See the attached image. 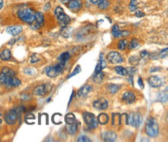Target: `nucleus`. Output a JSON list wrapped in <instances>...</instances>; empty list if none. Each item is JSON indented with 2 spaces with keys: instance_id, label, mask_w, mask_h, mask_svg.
<instances>
[{
  "instance_id": "1",
  "label": "nucleus",
  "mask_w": 168,
  "mask_h": 142,
  "mask_svg": "<svg viewBox=\"0 0 168 142\" xmlns=\"http://www.w3.org/2000/svg\"><path fill=\"white\" fill-rule=\"evenodd\" d=\"M0 83L6 87H17L20 85L21 82L16 78L15 71L8 67H5L0 74Z\"/></svg>"
},
{
  "instance_id": "2",
  "label": "nucleus",
  "mask_w": 168,
  "mask_h": 142,
  "mask_svg": "<svg viewBox=\"0 0 168 142\" xmlns=\"http://www.w3.org/2000/svg\"><path fill=\"white\" fill-rule=\"evenodd\" d=\"M18 16L22 21L25 22L26 24H33L35 21L36 13L32 9H22L18 12Z\"/></svg>"
},
{
  "instance_id": "3",
  "label": "nucleus",
  "mask_w": 168,
  "mask_h": 142,
  "mask_svg": "<svg viewBox=\"0 0 168 142\" xmlns=\"http://www.w3.org/2000/svg\"><path fill=\"white\" fill-rule=\"evenodd\" d=\"M146 133L151 138H155L159 134L158 123L153 117H149L146 123Z\"/></svg>"
},
{
  "instance_id": "4",
  "label": "nucleus",
  "mask_w": 168,
  "mask_h": 142,
  "mask_svg": "<svg viewBox=\"0 0 168 142\" xmlns=\"http://www.w3.org/2000/svg\"><path fill=\"white\" fill-rule=\"evenodd\" d=\"M54 13H55L56 17L58 18L61 26H62V27H66V26H68V24H70V17L68 16L66 13H64V9H63L61 7H57V8L55 9Z\"/></svg>"
},
{
  "instance_id": "5",
  "label": "nucleus",
  "mask_w": 168,
  "mask_h": 142,
  "mask_svg": "<svg viewBox=\"0 0 168 142\" xmlns=\"http://www.w3.org/2000/svg\"><path fill=\"white\" fill-rule=\"evenodd\" d=\"M64 68V64L60 63L53 66H49L46 68V74L50 78H55L62 72Z\"/></svg>"
},
{
  "instance_id": "6",
  "label": "nucleus",
  "mask_w": 168,
  "mask_h": 142,
  "mask_svg": "<svg viewBox=\"0 0 168 142\" xmlns=\"http://www.w3.org/2000/svg\"><path fill=\"white\" fill-rule=\"evenodd\" d=\"M83 118L86 125L91 129L96 128L98 126V122L96 120L95 116L92 113H85L83 114Z\"/></svg>"
},
{
  "instance_id": "7",
  "label": "nucleus",
  "mask_w": 168,
  "mask_h": 142,
  "mask_svg": "<svg viewBox=\"0 0 168 142\" xmlns=\"http://www.w3.org/2000/svg\"><path fill=\"white\" fill-rule=\"evenodd\" d=\"M143 123V117L139 113H132L129 116V124L134 127H139Z\"/></svg>"
},
{
  "instance_id": "8",
  "label": "nucleus",
  "mask_w": 168,
  "mask_h": 142,
  "mask_svg": "<svg viewBox=\"0 0 168 142\" xmlns=\"http://www.w3.org/2000/svg\"><path fill=\"white\" fill-rule=\"evenodd\" d=\"M18 119V114L16 110H11L7 113L5 116V121L9 125H13L15 124L16 122Z\"/></svg>"
},
{
  "instance_id": "9",
  "label": "nucleus",
  "mask_w": 168,
  "mask_h": 142,
  "mask_svg": "<svg viewBox=\"0 0 168 142\" xmlns=\"http://www.w3.org/2000/svg\"><path fill=\"white\" fill-rule=\"evenodd\" d=\"M107 59L110 63L112 64H119L123 62V57L122 56L116 51H112L108 54L107 55Z\"/></svg>"
},
{
  "instance_id": "10",
  "label": "nucleus",
  "mask_w": 168,
  "mask_h": 142,
  "mask_svg": "<svg viewBox=\"0 0 168 142\" xmlns=\"http://www.w3.org/2000/svg\"><path fill=\"white\" fill-rule=\"evenodd\" d=\"M108 106H109L108 101L105 99H98L93 103L94 108L98 109L99 110H106L108 108Z\"/></svg>"
},
{
  "instance_id": "11",
  "label": "nucleus",
  "mask_w": 168,
  "mask_h": 142,
  "mask_svg": "<svg viewBox=\"0 0 168 142\" xmlns=\"http://www.w3.org/2000/svg\"><path fill=\"white\" fill-rule=\"evenodd\" d=\"M82 7L81 0H71L68 2V8L73 12H78Z\"/></svg>"
},
{
  "instance_id": "12",
  "label": "nucleus",
  "mask_w": 168,
  "mask_h": 142,
  "mask_svg": "<svg viewBox=\"0 0 168 142\" xmlns=\"http://www.w3.org/2000/svg\"><path fill=\"white\" fill-rule=\"evenodd\" d=\"M35 20H36V24L33 26V29H39L44 24V16H43V14L42 13H41V12L36 13Z\"/></svg>"
},
{
  "instance_id": "13",
  "label": "nucleus",
  "mask_w": 168,
  "mask_h": 142,
  "mask_svg": "<svg viewBox=\"0 0 168 142\" xmlns=\"http://www.w3.org/2000/svg\"><path fill=\"white\" fill-rule=\"evenodd\" d=\"M122 100L126 103L132 104L136 101V95L132 92H126L122 95Z\"/></svg>"
},
{
  "instance_id": "14",
  "label": "nucleus",
  "mask_w": 168,
  "mask_h": 142,
  "mask_svg": "<svg viewBox=\"0 0 168 142\" xmlns=\"http://www.w3.org/2000/svg\"><path fill=\"white\" fill-rule=\"evenodd\" d=\"M116 138H117L116 134H115V132L112 131L105 132V133H103V134H102V138L103 139L104 141H115Z\"/></svg>"
},
{
  "instance_id": "15",
  "label": "nucleus",
  "mask_w": 168,
  "mask_h": 142,
  "mask_svg": "<svg viewBox=\"0 0 168 142\" xmlns=\"http://www.w3.org/2000/svg\"><path fill=\"white\" fill-rule=\"evenodd\" d=\"M47 87L46 85H39L36 86L33 89V93L34 95H43L47 93Z\"/></svg>"
},
{
  "instance_id": "16",
  "label": "nucleus",
  "mask_w": 168,
  "mask_h": 142,
  "mask_svg": "<svg viewBox=\"0 0 168 142\" xmlns=\"http://www.w3.org/2000/svg\"><path fill=\"white\" fill-rule=\"evenodd\" d=\"M23 31V28L20 26H13V27H9L6 29V32L8 34L13 35V36H16Z\"/></svg>"
},
{
  "instance_id": "17",
  "label": "nucleus",
  "mask_w": 168,
  "mask_h": 142,
  "mask_svg": "<svg viewBox=\"0 0 168 142\" xmlns=\"http://www.w3.org/2000/svg\"><path fill=\"white\" fill-rule=\"evenodd\" d=\"M148 82H149V85H151L152 87H154V88L159 87L162 85L161 79L158 76L149 77V79H148Z\"/></svg>"
},
{
  "instance_id": "18",
  "label": "nucleus",
  "mask_w": 168,
  "mask_h": 142,
  "mask_svg": "<svg viewBox=\"0 0 168 142\" xmlns=\"http://www.w3.org/2000/svg\"><path fill=\"white\" fill-rule=\"evenodd\" d=\"M109 115L105 113H100L97 117V122L98 123H100L102 125H105L106 123H109Z\"/></svg>"
},
{
  "instance_id": "19",
  "label": "nucleus",
  "mask_w": 168,
  "mask_h": 142,
  "mask_svg": "<svg viewBox=\"0 0 168 142\" xmlns=\"http://www.w3.org/2000/svg\"><path fill=\"white\" fill-rule=\"evenodd\" d=\"M92 89V86L89 85H85L84 86H82L81 89L78 90V95L81 97H85L89 93L90 91Z\"/></svg>"
},
{
  "instance_id": "20",
  "label": "nucleus",
  "mask_w": 168,
  "mask_h": 142,
  "mask_svg": "<svg viewBox=\"0 0 168 142\" xmlns=\"http://www.w3.org/2000/svg\"><path fill=\"white\" fill-rule=\"evenodd\" d=\"M112 124L113 126H119L122 124V115L120 113L112 114Z\"/></svg>"
},
{
  "instance_id": "21",
  "label": "nucleus",
  "mask_w": 168,
  "mask_h": 142,
  "mask_svg": "<svg viewBox=\"0 0 168 142\" xmlns=\"http://www.w3.org/2000/svg\"><path fill=\"white\" fill-rule=\"evenodd\" d=\"M11 57H12L11 51L8 49H5L4 51H2L0 54V57L3 61H9L11 58Z\"/></svg>"
},
{
  "instance_id": "22",
  "label": "nucleus",
  "mask_w": 168,
  "mask_h": 142,
  "mask_svg": "<svg viewBox=\"0 0 168 142\" xmlns=\"http://www.w3.org/2000/svg\"><path fill=\"white\" fill-rule=\"evenodd\" d=\"M78 126L76 123L73 124H68V127H67V131L70 134H75L78 131Z\"/></svg>"
},
{
  "instance_id": "23",
  "label": "nucleus",
  "mask_w": 168,
  "mask_h": 142,
  "mask_svg": "<svg viewBox=\"0 0 168 142\" xmlns=\"http://www.w3.org/2000/svg\"><path fill=\"white\" fill-rule=\"evenodd\" d=\"M65 122L67 124H73L76 123V117L73 113H68L65 116Z\"/></svg>"
},
{
  "instance_id": "24",
  "label": "nucleus",
  "mask_w": 168,
  "mask_h": 142,
  "mask_svg": "<svg viewBox=\"0 0 168 142\" xmlns=\"http://www.w3.org/2000/svg\"><path fill=\"white\" fill-rule=\"evenodd\" d=\"M69 58H70V54L68 52H64L60 55V57H58V60H59L60 63L65 65V63L69 60Z\"/></svg>"
},
{
  "instance_id": "25",
  "label": "nucleus",
  "mask_w": 168,
  "mask_h": 142,
  "mask_svg": "<svg viewBox=\"0 0 168 142\" xmlns=\"http://www.w3.org/2000/svg\"><path fill=\"white\" fill-rule=\"evenodd\" d=\"M104 78V73L102 72H99L98 73H95V75L94 76V82L98 84H100L103 80Z\"/></svg>"
},
{
  "instance_id": "26",
  "label": "nucleus",
  "mask_w": 168,
  "mask_h": 142,
  "mask_svg": "<svg viewBox=\"0 0 168 142\" xmlns=\"http://www.w3.org/2000/svg\"><path fill=\"white\" fill-rule=\"evenodd\" d=\"M115 72H116V73L119 74V75H122V76L127 75V69L124 68V67H122V66H116L115 68Z\"/></svg>"
},
{
  "instance_id": "27",
  "label": "nucleus",
  "mask_w": 168,
  "mask_h": 142,
  "mask_svg": "<svg viewBox=\"0 0 168 142\" xmlns=\"http://www.w3.org/2000/svg\"><path fill=\"white\" fill-rule=\"evenodd\" d=\"M157 100L160 101L162 103H166L167 102V91L164 93V92H162L160 93L159 95H158Z\"/></svg>"
},
{
  "instance_id": "28",
  "label": "nucleus",
  "mask_w": 168,
  "mask_h": 142,
  "mask_svg": "<svg viewBox=\"0 0 168 142\" xmlns=\"http://www.w3.org/2000/svg\"><path fill=\"white\" fill-rule=\"evenodd\" d=\"M112 34L115 37H116V38L121 37V30H119V26L118 25L113 26L112 30Z\"/></svg>"
},
{
  "instance_id": "29",
  "label": "nucleus",
  "mask_w": 168,
  "mask_h": 142,
  "mask_svg": "<svg viewBox=\"0 0 168 142\" xmlns=\"http://www.w3.org/2000/svg\"><path fill=\"white\" fill-rule=\"evenodd\" d=\"M128 44H129V41L127 40H126V39L119 40V44H118V48L119 50H121V51H123V50H125Z\"/></svg>"
},
{
  "instance_id": "30",
  "label": "nucleus",
  "mask_w": 168,
  "mask_h": 142,
  "mask_svg": "<svg viewBox=\"0 0 168 142\" xmlns=\"http://www.w3.org/2000/svg\"><path fill=\"white\" fill-rule=\"evenodd\" d=\"M128 48L130 50H132V49H135L139 46V41L137 39H132L131 41H130V44H128Z\"/></svg>"
},
{
  "instance_id": "31",
  "label": "nucleus",
  "mask_w": 168,
  "mask_h": 142,
  "mask_svg": "<svg viewBox=\"0 0 168 142\" xmlns=\"http://www.w3.org/2000/svg\"><path fill=\"white\" fill-rule=\"evenodd\" d=\"M120 89V85L116 84H111L109 86V91L111 93H116Z\"/></svg>"
},
{
  "instance_id": "32",
  "label": "nucleus",
  "mask_w": 168,
  "mask_h": 142,
  "mask_svg": "<svg viewBox=\"0 0 168 142\" xmlns=\"http://www.w3.org/2000/svg\"><path fill=\"white\" fill-rule=\"evenodd\" d=\"M129 62H130V65H132V66L138 65L139 62H140V57L137 56H132V57H130Z\"/></svg>"
},
{
  "instance_id": "33",
  "label": "nucleus",
  "mask_w": 168,
  "mask_h": 142,
  "mask_svg": "<svg viewBox=\"0 0 168 142\" xmlns=\"http://www.w3.org/2000/svg\"><path fill=\"white\" fill-rule=\"evenodd\" d=\"M138 6V2H136V0H131L130 2V9L131 12H135L137 9Z\"/></svg>"
},
{
  "instance_id": "34",
  "label": "nucleus",
  "mask_w": 168,
  "mask_h": 142,
  "mask_svg": "<svg viewBox=\"0 0 168 142\" xmlns=\"http://www.w3.org/2000/svg\"><path fill=\"white\" fill-rule=\"evenodd\" d=\"M41 60V57H40L39 55H37V54H34V55H32L31 58H30V62L32 64H35L37 63L38 62H40Z\"/></svg>"
},
{
  "instance_id": "35",
  "label": "nucleus",
  "mask_w": 168,
  "mask_h": 142,
  "mask_svg": "<svg viewBox=\"0 0 168 142\" xmlns=\"http://www.w3.org/2000/svg\"><path fill=\"white\" fill-rule=\"evenodd\" d=\"M24 72H25L26 74L29 75H34L36 74V69L32 68H27L24 70Z\"/></svg>"
},
{
  "instance_id": "36",
  "label": "nucleus",
  "mask_w": 168,
  "mask_h": 142,
  "mask_svg": "<svg viewBox=\"0 0 168 142\" xmlns=\"http://www.w3.org/2000/svg\"><path fill=\"white\" fill-rule=\"evenodd\" d=\"M167 52H168L167 47L163 49L160 53H159V57H160V58H165V57H167Z\"/></svg>"
},
{
  "instance_id": "37",
  "label": "nucleus",
  "mask_w": 168,
  "mask_h": 142,
  "mask_svg": "<svg viewBox=\"0 0 168 142\" xmlns=\"http://www.w3.org/2000/svg\"><path fill=\"white\" fill-rule=\"evenodd\" d=\"M81 67L79 65H78L75 68V69L74 71H73V72L71 73V74H70V75L68 76V79H70V78H71V77H73V76H75V75H76L77 74H78L79 72H81Z\"/></svg>"
},
{
  "instance_id": "38",
  "label": "nucleus",
  "mask_w": 168,
  "mask_h": 142,
  "mask_svg": "<svg viewBox=\"0 0 168 142\" xmlns=\"http://www.w3.org/2000/svg\"><path fill=\"white\" fill-rule=\"evenodd\" d=\"M109 1L105 0V1H104L102 3H101L99 6H98V8L100 9H107L108 7H109Z\"/></svg>"
},
{
  "instance_id": "39",
  "label": "nucleus",
  "mask_w": 168,
  "mask_h": 142,
  "mask_svg": "<svg viewBox=\"0 0 168 142\" xmlns=\"http://www.w3.org/2000/svg\"><path fill=\"white\" fill-rule=\"evenodd\" d=\"M78 141L79 142H91L92 141L90 140L89 138H88L86 136H81L80 138H78Z\"/></svg>"
},
{
  "instance_id": "40",
  "label": "nucleus",
  "mask_w": 168,
  "mask_h": 142,
  "mask_svg": "<svg viewBox=\"0 0 168 142\" xmlns=\"http://www.w3.org/2000/svg\"><path fill=\"white\" fill-rule=\"evenodd\" d=\"M105 1V0H90V2L92 3L93 5H96V6H99L101 3Z\"/></svg>"
},
{
  "instance_id": "41",
  "label": "nucleus",
  "mask_w": 168,
  "mask_h": 142,
  "mask_svg": "<svg viewBox=\"0 0 168 142\" xmlns=\"http://www.w3.org/2000/svg\"><path fill=\"white\" fill-rule=\"evenodd\" d=\"M135 15L137 17H143L145 16V13H143V12H142L141 10H136Z\"/></svg>"
},
{
  "instance_id": "42",
  "label": "nucleus",
  "mask_w": 168,
  "mask_h": 142,
  "mask_svg": "<svg viewBox=\"0 0 168 142\" xmlns=\"http://www.w3.org/2000/svg\"><path fill=\"white\" fill-rule=\"evenodd\" d=\"M148 55H149V53H148L147 51H143L140 53V57H143H143H146Z\"/></svg>"
},
{
  "instance_id": "43",
  "label": "nucleus",
  "mask_w": 168,
  "mask_h": 142,
  "mask_svg": "<svg viewBox=\"0 0 168 142\" xmlns=\"http://www.w3.org/2000/svg\"><path fill=\"white\" fill-rule=\"evenodd\" d=\"M138 83H139V85L142 88V89H143L144 88V85H143V80H142V78L141 77H140L138 79Z\"/></svg>"
},
{
  "instance_id": "44",
  "label": "nucleus",
  "mask_w": 168,
  "mask_h": 142,
  "mask_svg": "<svg viewBox=\"0 0 168 142\" xmlns=\"http://www.w3.org/2000/svg\"><path fill=\"white\" fill-rule=\"evenodd\" d=\"M130 35V32L129 31H121V37H126V36H129Z\"/></svg>"
},
{
  "instance_id": "45",
  "label": "nucleus",
  "mask_w": 168,
  "mask_h": 142,
  "mask_svg": "<svg viewBox=\"0 0 168 142\" xmlns=\"http://www.w3.org/2000/svg\"><path fill=\"white\" fill-rule=\"evenodd\" d=\"M50 7H51V5H50V3H47V4L44 6V10H48V9H50Z\"/></svg>"
},
{
  "instance_id": "46",
  "label": "nucleus",
  "mask_w": 168,
  "mask_h": 142,
  "mask_svg": "<svg viewBox=\"0 0 168 142\" xmlns=\"http://www.w3.org/2000/svg\"><path fill=\"white\" fill-rule=\"evenodd\" d=\"M70 1H71V0H61V2H63L64 4H65V3H68Z\"/></svg>"
},
{
  "instance_id": "47",
  "label": "nucleus",
  "mask_w": 168,
  "mask_h": 142,
  "mask_svg": "<svg viewBox=\"0 0 168 142\" xmlns=\"http://www.w3.org/2000/svg\"><path fill=\"white\" fill-rule=\"evenodd\" d=\"M3 6V0H0V9Z\"/></svg>"
}]
</instances>
